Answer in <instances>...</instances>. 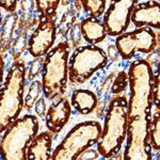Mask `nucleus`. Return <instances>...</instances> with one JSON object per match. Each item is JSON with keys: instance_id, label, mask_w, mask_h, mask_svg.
I'll return each instance as SVG.
<instances>
[{"instance_id": "b1692460", "label": "nucleus", "mask_w": 160, "mask_h": 160, "mask_svg": "<svg viewBox=\"0 0 160 160\" xmlns=\"http://www.w3.org/2000/svg\"><path fill=\"white\" fill-rule=\"evenodd\" d=\"M3 71H4V61L2 56L0 55V88L3 83Z\"/></svg>"}, {"instance_id": "39448f33", "label": "nucleus", "mask_w": 160, "mask_h": 160, "mask_svg": "<svg viewBox=\"0 0 160 160\" xmlns=\"http://www.w3.org/2000/svg\"><path fill=\"white\" fill-rule=\"evenodd\" d=\"M38 120L27 114L17 118L6 130L0 141V157L4 160H26L27 148L38 133Z\"/></svg>"}, {"instance_id": "f257e3e1", "label": "nucleus", "mask_w": 160, "mask_h": 160, "mask_svg": "<svg viewBox=\"0 0 160 160\" xmlns=\"http://www.w3.org/2000/svg\"><path fill=\"white\" fill-rule=\"evenodd\" d=\"M129 98L127 108V135L124 151L125 160H151L152 146L148 128L153 109L155 75L144 59L136 60L128 69Z\"/></svg>"}, {"instance_id": "2eb2a0df", "label": "nucleus", "mask_w": 160, "mask_h": 160, "mask_svg": "<svg viewBox=\"0 0 160 160\" xmlns=\"http://www.w3.org/2000/svg\"><path fill=\"white\" fill-rule=\"evenodd\" d=\"M98 100L94 92L86 89H78L73 92L71 97V105L80 114L88 115L96 109Z\"/></svg>"}, {"instance_id": "4be33fe9", "label": "nucleus", "mask_w": 160, "mask_h": 160, "mask_svg": "<svg viewBox=\"0 0 160 160\" xmlns=\"http://www.w3.org/2000/svg\"><path fill=\"white\" fill-rule=\"evenodd\" d=\"M98 155L99 154H98V152H97V149L95 151V149H93L92 148H90L86 149L84 152H82L77 159H97Z\"/></svg>"}, {"instance_id": "6e6552de", "label": "nucleus", "mask_w": 160, "mask_h": 160, "mask_svg": "<svg viewBox=\"0 0 160 160\" xmlns=\"http://www.w3.org/2000/svg\"><path fill=\"white\" fill-rule=\"evenodd\" d=\"M115 47L124 60H130L136 52L149 53L158 46V38L154 29L148 27L137 28L115 37Z\"/></svg>"}, {"instance_id": "f03ea898", "label": "nucleus", "mask_w": 160, "mask_h": 160, "mask_svg": "<svg viewBox=\"0 0 160 160\" xmlns=\"http://www.w3.org/2000/svg\"><path fill=\"white\" fill-rule=\"evenodd\" d=\"M127 108L126 95H114L109 102L102 133L96 143V149L106 159L113 158L121 152L127 135Z\"/></svg>"}, {"instance_id": "7ed1b4c3", "label": "nucleus", "mask_w": 160, "mask_h": 160, "mask_svg": "<svg viewBox=\"0 0 160 160\" xmlns=\"http://www.w3.org/2000/svg\"><path fill=\"white\" fill-rule=\"evenodd\" d=\"M26 65L22 61L12 64L0 88V133L17 120L24 108Z\"/></svg>"}, {"instance_id": "20e7f679", "label": "nucleus", "mask_w": 160, "mask_h": 160, "mask_svg": "<svg viewBox=\"0 0 160 160\" xmlns=\"http://www.w3.org/2000/svg\"><path fill=\"white\" fill-rule=\"evenodd\" d=\"M69 47L65 42L48 51L43 63L42 91L44 96L53 100L64 95L68 82Z\"/></svg>"}, {"instance_id": "4468645a", "label": "nucleus", "mask_w": 160, "mask_h": 160, "mask_svg": "<svg viewBox=\"0 0 160 160\" xmlns=\"http://www.w3.org/2000/svg\"><path fill=\"white\" fill-rule=\"evenodd\" d=\"M80 30L83 38L90 45L102 43L107 37V31L102 22L95 17H87L80 25Z\"/></svg>"}, {"instance_id": "dca6fc26", "label": "nucleus", "mask_w": 160, "mask_h": 160, "mask_svg": "<svg viewBox=\"0 0 160 160\" xmlns=\"http://www.w3.org/2000/svg\"><path fill=\"white\" fill-rule=\"evenodd\" d=\"M149 142L152 149L158 152L160 148V117H159V106L153 104L152 109L151 123L148 128Z\"/></svg>"}, {"instance_id": "0eeeda50", "label": "nucleus", "mask_w": 160, "mask_h": 160, "mask_svg": "<svg viewBox=\"0 0 160 160\" xmlns=\"http://www.w3.org/2000/svg\"><path fill=\"white\" fill-rule=\"evenodd\" d=\"M107 63V53L102 47L81 46L68 59V80L74 83H83L96 72L105 68Z\"/></svg>"}, {"instance_id": "423d86ee", "label": "nucleus", "mask_w": 160, "mask_h": 160, "mask_svg": "<svg viewBox=\"0 0 160 160\" xmlns=\"http://www.w3.org/2000/svg\"><path fill=\"white\" fill-rule=\"evenodd\" d=\"M102 124L97 121H86L77 124L51 153V159H77L82 152L97 143L102 133Z\"/></svg>"}, {"instance_id": "f3484780", "label": "nucleus", "mask_w": 160, "mask_h": 160, "mask_svg": "<svg viewBox=\"0 0 160 160\" xmlns=\"http://www.w3.org/2000/svg\"><path fill=\"white\" fill-rule=\"evenodd\" d=\"M84 12L90 17L99 18L106 11L107 0H80Z\"/></svg>"}, {"instance_id": "6ab92c4d", "label": "nucleus", "mask_w": 160, "mask_h": 160, "mask_svg": "<svg viewBox=\"0 0 160 160\" xmlns=\"http://www.w3.org/2000/svg\"><path fill=\"white\" fill-rule=\"evenodd\" d=\"M42 90V84H40L38 82H33L31 84L29 92L26 95V98H24V106L27 108H30L34 105L35 100H37L38 93Z\"/></svg>"}, {"instance_id": "ddd939ff", "label": "nucleus", "mask_w": 160, "mask_h": 160, "mask_svg": "<svg viewBox=\"0 0 160 160\" xmlns=\"http://www.w3.org/2000/svg\"><path fill=\"white\" fill-rule=\"evenodd\" d=\"M51 144H52V133L50 131H43L38 133L27 148V159H51Z\"/></svg>"}, {"instance_id": "a211bd4d", "label": "nucleus", "mask_w": 160, "mask_h": 160, "mask_svg": "<svg viewBox=\"0 0 160 160\" xmlns=\"http://www.w3.org/2000/svg\"><path fill=\"white\" fill-rule=\"evenodd\" d=\"M60 0H35L41 18H52L58 10Z\"/></svg>"}, {"instance_id": "f8f14e48", "label": "nucleus", "mask_w": 160, "mask_h": 160, "mask_svg": "<svg viewBox=\"0 0 160 160\" xmlns=\"http://www.w3.org/2000/svg\"><path fill=\"white\" fill-rule=\"evenodd\" d=\"M71 102L66 97H60L46 111V127L51 133H58L63 129L71 118Z\"/></svg>"}, {"instance_id": "5701e85b", "label": "nucleus", "mask_w": 160, "mask_h": 160, "mask_svg": "<svg viewBox=\"0 0 160 160\" xmlns=\"http://www.w3.org/2000/svg\"><path fill=\"white\" fill-rule=\"evenodd\" d=\"M34 109H35V113L38 115V117H44L46 114V104H45V100L43 98L38 99L37 102H35L34 106Z\"/></svg>"}, {"instance_id": "1a4fd4ad", "label": "nucleus", "mask_w": 160, "mask_h": 160, "mask_svg": "<svg viewBox=\"0 0 160 160\" xmlns=\"http://www.w3.org/2000/svg\"><path fill=\"white\" fill-rule=\"evenodd\" d=\"M139 0H111L109 8L105 11L102 17L107 35L118 37L126 32L130 25L132 10Z\"/></svg>"}, {"instance_id": "9d476101", "label": "nucleus", "mask_w": 160, "mask_h": 160, "mask_svg": "<svg viewBox=\"0 0 160 160\" xmlns=\"http://www.w3.org/2000/svg\"><path fill=\"white\" fill-rule=\"evenodd\" d=\"M57 29L52 18H41L28 43V51L34 58L46 56L56 42Z\"/></svg>"}, {"instance_id": "aec40b11", "label": "nucleus", "mask_w": 160, "mask_h": 160, "mask_svg": "<svg viewBox=\"0 0 160 160\" xmlns=\"http://www.w3.org/2000/svg\"><path fill=\"white\" fill-rule=\"evenodd\" d=\"M127 84H128V75H127V73H125V72H121V73L118 75L114 83H113L112 93L114 95H117V94H118V93L123 92L124 90L126 89Z\"/></svg>"}, {"instance_id": "393cba45", "label": "nucleus", "mask_w": 160, "mask_h": 160, "mask_svg": "<svg viewBox=\"0 0 160 160\" xmlns=\"http://www.w3.org/2000/svg\"><path fill=\"white\" fill-rule=\"evenodd\" d=\"M0 24H1V7H0Z\"/></svg>"}, {"instance_id": "412c9836", "label": "nucleus", "mask_w": 160, "mask_h": 160, "mask_svg": "<svg viewBox=\"0 0 160 160\" xmlns=\"http://www.w3.org/2000/svg\"><path fill=\"white\" fill-rule=\"evenodd\" d=\"M0 7L7 12H14L17 7V0H0Z\"/></svg>"}, {"instance_id": "9b49d317", "label": "nucleus", "mask_w": 160, "mask_h": 160, "mask_svg": "<svg viewBox=\"0 0 160 160\" xmlns=\"http://www.w3.org/2000/svg\"><path fill=\"white\" fill-rule=\"evenodd\" d=\"M130 22H132L137 28L148 27L158 30L160 27L159 2L157 0H148L137 4L131 13Z\"/></svg>"}]
</instances>
